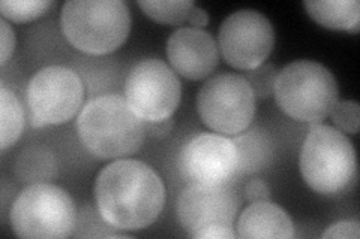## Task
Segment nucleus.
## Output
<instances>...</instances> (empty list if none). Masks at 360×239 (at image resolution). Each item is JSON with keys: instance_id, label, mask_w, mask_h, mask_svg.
Listing matches in <instances>:
<instances>
[{"instance_id": "f257e3e1", "label": "nucleus", "mask_w": 360, "mask_h": 239, "mask_svg": "<svg viewBox=\"0 0 360 239\" xmlns=\"http://www.w3.org/2000/svg\"><path fill=\"white\" fill-rule=\"evenodd\" d=\"M94 198L101 217L117 231H141L160 217L165 187L155 169L134 158H119L96 177Z\"/></svg>"}, {"instance_id": "f03ea898", "label": "nucleus", "mask_w": 360, "mask_h": 239, "mask_svg": "<svg viewBox=\"0 0 360 239\" xmlns=\"http://www.w3.org/2000/svg\"><path fill=\"white\" fill-rule=\"evenodd\" d=\"M77 132L86 150L101 161L137 153L148 135L146 123L119 95L87 102L78 114Z\"/></svg>"}, {"instance_id": "7ed1b4c3", "label": "nucleus", "mask_w": 360, "mask_h": 239, "mask_svg": "<svg viewBox=\"0 0 360 239\" xmlns=\"http://www.w3.org/2000/svg\"><path fill=\"white\" fill-rule=\"evenodd\" d=\"M60 26L74 48L104 55L127 41L131 14L123 0H70L62 8Z\"/></svg>"}, {"instance_id": "20e7f679", "label": "nucleus", "mask_w": 360, "mask_h": 239, "mask_svg": "<svg viewBox=\"0 0 360 239\" xmlns=\"http://www.w3.org/2000/svg\"><path fill=\"white\" fill-rule=\"evenodd\" d=\"M300 172L319 195H340L356 179L357 158L353 142L340 129L312 124L300 151Z\"/></svg>"}, {"instance_id": "39448f33", "label": "nucleus", "mask_w": 360, "mask_h": 239, "mask_svg": "<svg viewBox=\"0 0 360 239\" xmlns=\"http://www.w3.org/2000/svg\"><path fill=\"white\" fill-rule=\"evenodd\" d=\"M274 96L285 116L297 121L320 123L340 102V88L324 64L296 60L278 72Z\"/></svg>"}, {"instance_id": "423d86ee", "label": "nucleus", "mask_w": 360, "mask_h": 239, "mask_svg": "<svg viewBox=\"0 0 360 239\" xmlns=\"http://www.w3.org/2000/svg\"><path fill=\"white\" fill-rule=\"evenodd\" d=\"M9 221L20 238L63 239L75 229L77 208L62 187L35 183L20 191L11 207Z\"/></svg>"}, {"instance_id": "0eeeda50", "label": "nucleus", "mask_w": 360, "mask_h": 239, "mask_svg": "<svg viewBox=\"0 0 360 239\" xmlns=\"http://www.w3.org/2000/svg\"><path fill=\"white\" fill-rule=\"evenodd\" d=\"M255 95L245 76L218 74L201 86L197 111L212 130L234 136L250 128L255 116Z\"/></svg>"}, {"instance_id": "6e6552de", "label": "nucleus", "mask_w": 360, "mask_h": 239, "mask_svg": "<svg viewBox=\"0 0 360 239\" xmlns=\"http://www.w3.org/2000/svg\"><path fill=\"white\" fill-rule=\"evenodd\" d=\"M84 99L82 78L65 66H47L30 78L27 105L33 128L70 121Z\"/></svg>"}, {"instance_id": "1a4fd4ad", "label": "nucleus", "mask_w": 360, "mask_h": 239, "mask_svg": "<svg viewBox=\"0 0 360 239\" xmlns=\"http://www.w3.org/2000/svg\"><path fill=\"white\" fill-rule=\"evenodd\" d=\"M182 97L176 72L160 59H144L132 66L125 81V99L144 123L172 118Z\"/></svg>"}, {"instance_id": "9d476101", "label": "nucleus", "mask_w": 360, "mask_h": 239, "mask_svg": "<svg viewBox=\"0 0 360 239\" xmlns=\"http://www.w3.org/2000/svg\"><path fill=\"white\" fill-rule=\"evenodd\" d=\"M275 43V30L270 20L255 9L236 11L222 21L218 33V48L234 69L252 71L262 66Z\"/></svg>"}, {"instance_id": "9b49d317", "label": "nucleus", "mask_w": 360, "mask_h": 239, "mask_svg": "<svg viewBox=\"0 0 360 239\" xmlns=\"http://www.w3.org/2000/svg\"><path fill=\"white\" fill-rule=\"evenodd\" d=\"M179 170L189 183L227 184L238 174L233 141L217 133H200L179 153Z\"/></svg>"}, {"instance_id": "f8f14e48", "label": "nucleus", "mask_w": 360, "mask_h": 239, "mask_svg": "<svg viewBox=\"0 0 360 239\" xmlns=\"http://www.w3.org/2000/svg\"><path fill=\"white\" fill-rule=\"evenodd\" d=\"M238 208L239 199L227 184L189 183L180 193L176 212L184 231L195 239L213 226L233 227Z\"/></svg>"}, {"instance_id": "ddd939ff", "label": "nucleus", "mask_w": 360, "mask_h": 239, "mask_svg": "<svg viewBox=\"0 0 360 239\" xmlns=\"http://www.w3.org/2000/svg\"><path fill=\"white\" fill-rule=\"evenodd\" d=\"M167 57L174 72L191 81H200L217 69L219 48L209 32L180 27L167 41Z\"/></svg>"}, {"instance_id": "4468645a", "label": "nucleus", "mask_w": 360, "mask_h": 239, "mask_svg": "<svg viewBox=\"0 0 360 239\" xmlns=\"http://www.w3.org/2000/svg\"><path fill=\"white\" fill-rule=\"evenodd\" d=\"M236 235L242 239H290L295 238V224L279 205L258 200L242 211Z\"/></svg>"}, {"instance_id": "2eb2a0df", "label": "nucleus", "mask_w": 360, "mask_h": 239, "mask_svg": "<svg viewBox=\"0 0 360 239\" xmlns=\"http://www.w3.org/2000/svg\"><path fill=\"white\" fill-rule=\"evenodd\" d=\"M307 13L320 26L332 30L357 33L360 27V4L357 0H307Z\"/></svg>"}, {"instance_id": "dca6fc26", "label": "nucleus", "mask_w": 360, "mask_h": 239, "mask_svg": "<svg viewBox=\"0 0 360 239\" xmlns=\"http://www.w3.org/2000/svg\"><path fill=\"white\" fill-rule=\"evenodd\" d=\"M59 172V162L49 146L30 144L22 148L14 162V174L27 184L49 183Z\"/></svg>"}, {"instance_id": "f3484780", "label": "nucleus", "mask_w": 360, "mask_h": 239, "mask_svg": "<svg viewBox=\"0 0 360 239\" xmlns=\"http://www.w3.org/2000/svg\"><path fill=\"white\" fill-rule=\"evenodd\" d=\"M238 153V174H255L266 169L274 157V148L264 130H243L231 138Z\"/></svg>"}, {"instance_id": "a211bd4d", "label": "nucleus", "mask_w": 360, "mask_h": 239, "mask_svg": "<svg viewBox=\"0 0 360 239\" xmlns=\"http://www.w3.org/2000/svg\"><path fill=\"white\" fill-rule=\"evenodd\" d=\"M25 128V111L18 97L2 83L0 86V148L14 145Z\"/></svg>"}, {"instance_id": "6ab92c4d", "label": "nucleus", "mask_w": 360, "mask_h": 239, "mask_svg": "<svg viewBox=\"0 0 360 239\" xmlns=\"http://www.w3.org/2000/svg\"><path fill=\"white\" fill-rule=\"evenodd\" d=\"M143 13L161 25H182L188 21L195 4L191 0H139Z\"/></svg>"}, {"instance_id": "aec40b11", "label": "nucleus", "mask_w": 360, "mask_h": 239, "mask_svg": "<svg viewBox=\"0 0 360 239\" xmlns=\"http://www.w3.org/2000/svg\"><path fill=\"white\" fill-rule=\"evenodd\" d=\"M51 6H54L53 0H4L0 2V13L13 22H27L49 13Z\"/></svg>"}, {"instance_id": "412c9836", "label": "nucleus", "mask_w": 360, "mask_h": 239, "mask_svg": "<svg viewBox=\"0 0 360 239\" xmlns=\"http://www.w3.org/2000/svg\"><path fill=\"white\" fill-rule=\"evenodd\" d=\"M108 229H112L110 224L105 223V220L101 217V214L94 211L92 207H84L77 212V223L75 229L72 232V236L75 238H125L127 235L123 233H110Z\"/></svg>"}, {"instance_id": "4be33fe9", "label": "nucleus", "mask_w": 360, "mask_h": 239, "mask_svg": "<svg viewBox=\"0 0 360 239\" xmlns=\"http://www.w3.org/2000/svg\"><path fill=\"white\" fill-rule=\"evenodd\" d=\"M278 76L276 67L272 63H263L262 66L255 67L252 71H248L245 79L250 83L254 90V95L258 99L269 97L274 95V87Z\"/></svg>"}, {"instance_id": "5701e85b", "label": "nucleus", "mask_w": 360, "mask_h": 239, "mask_svg": "<svg viewBox=\"0 0 360 239\" xmlns=\"http://www.w3.org/2000/svg\"><path fill=\"white\" fill-rule=\"evenodd\" d=\"M332 121L341 132L356 135L359 132V118L360 108L354 100H342L338 102L330 112Z\"/></svg>"}, {"instance_id": "b1692460", "label": "nucleus", "mask_w": 360, "mask_h": 239, "mask_svg": "<svg viewBox=\"0 0 360 239\" xmlns=\"http://www.w3.org/2000/svg\"><path fill=\"white\" fill-rule=\"evenodd\" d=\"M15 48V32L9 22L0 20V64L5 66Z\"/></svg>"}, {"instance_id": "393cba45", "label": "nucleus", "mask_w": 360, "mask_h": 239, "mask_svg": "<svg viewBox=\"0 0 360 239\" xmlns=\"http://www.w3.org/2000/svg\"><path fill=\"white\" fill-rule=\"evenodd\" d=\"M323 238H348V239H357L360 236V224L359 221L353 220H344L338 221L329 226L321 235Z\"/></svg>"}, {"instance_id": "a878e982", "label": "nucleus", "mask_w": 360, "mask_h": 239, "mask_svg": "<svg viewBox=\"0 0 360 239\" xmlns=\"http://www.w3.org/2000/svg\"><path fill=\"white\" fill-rule=\"evenodd\" d=\"M270 187L267 186L266 181L263 179H251L250 183L245 186V198L250 202H258V200H270Z\"/></svg>"}, {"instance_id": "bb28decb", "label": "nucleus", "mask_w": 360, "mask_h": 239, "mask_svg": "<svg viewBox=\"0 0 360 239\" xmlns=\"http://www.w3.org/2000/svg\"><path fill=\"white\" fill-rule=\"evenodd\" d=\"M236 232L229 226H213L197 235L195 239H234Z\"/></svg>"}, {"instance_id": "cd10ccee", "label": "nucleus", "mask_w": 360, "mask_h": 239, "mask_svg": "<svg viewBox=\"0 0 360 239\" xmlns=\"http://www.w3.org/2000/svg\"><path fill=\"white\" fill-rule=\"evenodd\" d=\"M172 126H173V120L168 118L164 121L146 123V130H148V133H150L152 136H158V138H161V136H165L170 133Z\"/></svg>"}, {"instance_id": "c85d7f7f", "label": "nucleus", "mask_w": 360, "mask_h": 239, "mask_svg": "<svg viewBox=\"0 0 360 239\" xmlns=\"http://www.w3.org/2000/svg\"><path fill=\"white\" fill-rule=\"evenodd\" d=\"M188 21H189L191 25H193V27H195V29H201V27L207 26V22H209V14H207V11H205L202 8L195 6L193 13H191V17H189Z\"/></svg>"}]
</instances>
